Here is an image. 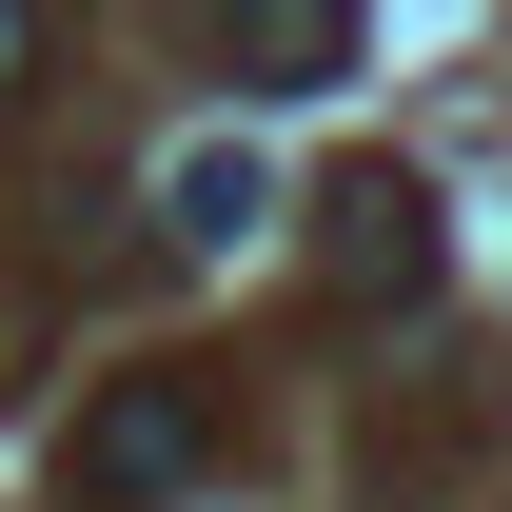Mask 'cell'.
Here are the masks:
<instances>
[{
	"label": "cell",
	"instance_id": "1",
	"mask_svg": "<svg viewBox=\"0 0 512 512\" xmlns=\"http://www.w3.org/2000/svg\"><path fill=\"white\" fill-rule=\"evenodd\" d=\"M197 453H217L197 375H99L60 414V512H158V493H197Z\"/></svg>",
	"mask_w": 512,
	"mask_h": 512
},
{
	"label": "cell",
	"instance_id": "2",
	"mask_svg": "<svg viewBox=\"0 0 512 512\" xmlns=\"http://www.w3.org/2000/svg\"><path fill=\"white\" fill-rule=\"evenodd\" d=\"M316 296H335V316L434 296V178H414V158H355V178L316 197Z\"/></svg>",
	"mask_w": 512,
	"mask_h": 512
},
{
	"label": "cell",
	"instance_id": "3",
	"mask_svg": "<svg viewBox=\"0 0 512 512\" xmlns=\"http://www.w3.org/2000/svg\"><path fill=\"white\" fill-rule=\"evenodd\" d=\"M256 217H276V158H256V138H197L178 178H158V237H178V256H237Z\"/></svg>",
	"mask_w": 512,
	"mask_h": 512
},
{
	"label": "cell",
	"instance_id": "4",
	"mask_svg": "<svg viewBox=\"0 0 512 512\" xmlns=\"http://www.w3.org/2000/svg\"><path fill=\"white\" fill-rule=\"evenodd\" d=\"M237 79H256V99L355 79V0H237Z\"/></svg>",
	"mask_w": 512,
	"mask_h": 512
},
{
	"label": "cell",
	"instance_id": "5",
	"mask_svg": "<svg viewBox=\"0 0 512 512\" xmlns=\"http://www.w3.org/2000/svg\"><path fill=\"white\" fill-rule=\"evenodd\" d=\"M40 60H60V0H0V99H20Z\"/></svg>",
	"mask_w": 512,
	"mask_h": 512
}]
</instances>
